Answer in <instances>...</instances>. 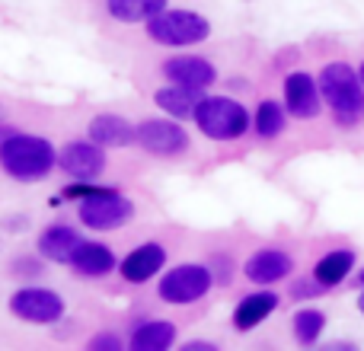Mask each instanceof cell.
Returning <instances> with one entry per match:
<instances>
[{"label":"cell","instance_id":"9","mask_svg":"<svg viewBox=\"0 0 364 351\" xmlns=\"http://www.w3.org/2000/svg\"><path fill=\"white\" fill-rule=\"evenodd\" d=\"M106 151L93 141H68L58 151V170L74 182H96L106 173Z\"/></svg>","mask_w":364,"mask_h":351},{"label":"cell","instance_id":"24","mask_svg":"<svg viewBox=\"0 0 364 351\" xmlns=\"http://www.w3.org/2000/svg\"><path fill=\"white\" fill-rule=\"evenodd\" d=\"M87 348L90 351H122L125 348V342H122L115 333H96L93 339L87 342Z\"/></svg>","mask_w":364,"mask_h":351},{"label":"cell","instance_id":"17","mask_svg":"<svg viewBox=\"0 0 364 351\" xmlns=\"http://www.w3.org/2000/svg\"><path fill=\"white\" fill-rule=\"evenodd\" d=\"M68 265L77 271V275L102 278V275H109V271L119 269V259H115V252L109 249L106 243H93V239H83V243L74 249V256H70Z\"/></svg>","mask_w":364,"mask_h":351},{"label":"cell","instance_id":"19","mask_svg":"<svg viewBox=\"0 0 364 351\" xmlns=\"http://www.w3.org/2000/svg\"><path fill=\"white\" fill-rule=\"evenodd\" d=\"M355 262H358V259H355L352 249H329L326 256L316 259V265H314V281L323 284L326 291H329V288H339V284L355 271Z\"/></svg>","mask_w":364,"mask_h":351},{"label":"cell","instance_id":"26","mask_svg":"<svg viewBox=\"0 0 364 351\" xmlns=\"http://www.w3.org/2000/svg\"><path fill=\"white\" fill-rule=\"evenodd\" d=\"M323 291H326V288H323V284H316V281H297L294 284V294L297 297H316V294H323Z\"/></svg>","mask_w":364,"mask_h":351},{"label":"cell","instance_id":"8","mask_svg":"<svg viewBox=\"0 0 364 351\" xmlns=\"http://www.w3.org/2000/svg\"><path fill=\"white\" fill-rule=\"evenodd\" d=\"M134 144H141L147 153H154V157H179V153L188 151L192 138H188L182 122L164 115V119L141 122L138 131H134Z\"/></svg>","mask_w":364,"mask_h":351},{"label":"cell","instance_id":"3","mask_svg":"<svg viewBox=\"0 0 364 351\" xmlns=\"http://www.w3.org/2000/svg\"><path fill=\"white\" fill-rule=\"evenodd\" d=\"M316 87H320L323 106L333 109V115L342 122V125H352L364 109V87L361 77L352 64L346 61H333L320 70L316 77Z\"/></svg>","mask_w":364,"mask_h":351},{"label":"cell","instance_id":"25","mask_svg":"<svg viewBox=\"0 0 364 351\" xmlns=\"http://www.w3.org/2000/svg\"><path fill=\"white\" fill-rule=\"evenodd\" d=\"M93 192H102V185H93V182H74V185H68V188H64V195H61V198L80 201V198H87V195H93Z\"/></svg>","mask_w":364,"mask_h":351},{"label":"cell","instance_id":"18","mask_svg":"<svg viewBox=\"0 0 364 351\" xmlns=\"http://www.w3.org/2000/svg\"><path fill=\"white\" fill-rule=\"evenodd\" d=\"M201 96L205 93H198V90L179 87V83H166V87H160L157 93H154V102H157V109L164 115H170V119L188 122L195 115V109H198Z\"/></svg>","mask_w":364,"mask_h":351},{"label":"cell","instance_id":"14","mask_svg":"<svg viewBox=\"0 0 364 351\" xmlns=\"http://www.w3.org/2000/svg\"><path fill=\"white\" fill-rule=\"evenodd\" d=\"M166 265V249L160 243H141L119 262V271L128 284H144L157 278V271Z\"/></svg>","mask_w":364,"mask_h":351},{"label":"cell","instance_id":"27","mask_svg":"<svg viewBox=\"0 0 364 351\" xmlns=\"http://www.w3.org/2000/svg\"><path fill=\"white\" fill-rule=\"evenodd\" d=\"M182 351H218L211 342H182Z\"/></svg>","mask_w":364,"mask_h":351},{"label":"cell","instance_id":"20","mask_svg":"<svg viewBox=\"0 0 364 351\" xmlns=\"http://www.w3.org/2000/svg\"><path fill=\"white\" fill-rule=\"evenodd\" d=\"M179 339L176 326L166 320H147L141 323L138 329L132 333V339H128V348L132 351H166L173 348Z\"/></svg>","mask_w":364,"mask_h":351},{"label":"cell","instance_id":"23","mask_svg":"<svg viewBox=\"0 0 364 351\" xmlns=\"http://www.w3.org/2000/svg\"><path fill=\"white\" fill-rule=\"evenodd\" d=\"M284 122H288V112H284V102H275V99H262L252 112V131L259 138L272 141L284 131Z\"/></svg>","mask_w":364,"mask_h":351},{"label":"cell","instance_id":"28","mask_svg":"<svg viewBox=\"0 0 364 351\" xmlns=\"http://www.w3.org/2000/svg\"><path fill=\"white\" fill-rule=\"evenodd\" d=\"M358 310H361V313H364V291H361V294H358Z\"/></svg>","mask_w":364,"mask_h":351},{"label":"cell","instance_id":"5","mask_svg":"<svg viewBox=\"0 0 364 351\" xmlns=\"http://www.w3.org/2000/svg\"><path fill=\"white\" fill-rule=\"evenodd\" d=\"M77 217H80V224L87 230L109 233L125 227L128 220H134V201L106 185L102 192H93L77 201Z\"/></svg>","mask_w":364,"mask_h":351},{"label":"cell","instance_id":"1","mask_svg":"<svg viewBox=\"0 0 364 351\" xmlns=\"http://www.w3.org/2000/svg\"><path fill=\"white\" fill-rule=\"evenodd\" d=\"M58 166V151L42 134L10 131L0 141V170L16 182H38Z\"/></svg>","mask_w":364,"mask_h":351},{"label":"cell","instance_id":"4","mask_svg":"<svg viewBox=\"0 0 364 351\" xmlns=\"http://www.w3.org/2000/svg\"><path fill=\"white\" fill-rule=\"evenodd\" d=\"M147 38L164 48H192L211 38V19L195 10H170L147 19Z\"/></svg>","mask_w":364,"mask_h":351},{"label":"cell","instance_id":"7","mask_svg":"<svg viewBox=\"0 0 364 351\" xmlns=\"http://www.w3.org/2000/svg\"><path fill=\"white\" fill-rule=\"evenodd\" d=\"M6 310L13 313V320L29 323V326H55V323L64 320L68 303H64V297L55 294V291L26 284V288H19L10 294Z\"/></svg>","mask_w":364,"mask_h":351},{"label":"cell","instance_id":"10","mask_svg":"<svg viewBox=\"0 0 364 351\" xmlns=\"http://www.w3.org/2000/svg\"><path fill=\"white\" fill-rule=\"evenodd\" d=\"M284 112L291 119H316L323 112V96L316 87V77H310L307 70H294L284 77Z\"/></svg>","mask_w":364,"mask_h":351},{"label":"cell","instance_id":"16","mask_svg":"<svg viewBox=\"0 0 364 351\" xmlns=\"http://www.w3.org/2000/svg\"><path fill=\"white\" fill-rule=\"evenodd\" d=\"M80 243H83L80 230H74L70 224H51L38 233V256L48 259V262L68 265Z\"/></svg>","mask_w":364,"mask_h":351},{"label":"cell","instance_id":"21","mask_svg":"<svg viewBox=\"0 0 364 351\" xmlns=\"http://www.w3.org/2000/svg\"><path fill=\"white\" fill-rule=\"evenodd\" d=\"M166 6H170V0H106V10L112 19H119V23H147V19H154L157 13H164Z\"/></svg>","mask_w":364,"mask_h":351},{"label":"cell","instance_id":"13","mask_svg":"<svg viewBox=\"0 0 364 351\" xmlns=\"http://www.w3.org/2000/svg\"><path fill=\"white\" fill-rule=\"evenodd\" d=\"M134 131H138V125H132L128 119H122L115 112L93 115L87 125V138L93 144H100L102 151H119V147L134 144Z\"/></svg>","mask_w":364,"mask_h":351},{"label":"cell","instance_id":"2","mask_svg":"<svg viewBox=\"0 0 364 351\" xmlns=\"http://www.w3.org/2000/svg\"><path fill=\"white\" fill-rule=\"evenodd\" d=\"M192 122L208 141H218V144L240 141L252 128L250 109L243 102H237L233 96H201Z\"/></svg>","mask_w":364,"mask_h":351},{"label":"cell","instance_id":"12","mask_svg":"<svg viewBox=\"0 0 364 351\" xmlns=\"http://www.w3.org/2000/svg\"><path fill=\"white\" fill-rule=\"evenodd\" d=\"M291 269H294V259L282 249H259L243 262L246 281L256 284V288H269V284L284 281L291 275Z\"/></svg>","mask_w":364,"mask_h":351},{"label":"cell","instance_id":"30","mask_svg":"<svg viewBox=\"0 0 364 351\" xmlns=\"http://www.w3.org/2000/svg\"><path fill=\"white\" fill-rule=\"evenodd\" d=\"M358 77H361V87H364V61H361V68H358Z\"/></svg>","mask_w":364,"mask_h":351},{"label":"cell","instance_id":"22","mask_svg":"<svg viewBox=\"0 0 364 351\" xmlns=\"http://www.w3.org/2000/svg\"><path fill=\"white\" fill-rule=\"evenodd\" d=\"M291 333H294V339H297V345L301 348L316 345V342L323 339V333H326V313L316 310V307H301L294 313Z\"/></svg>","mask_w":364,"mask_h":351},{"label":"cell","instance_id":"6","mask_svg":"<svg viewBox=\"0 0 364 351\" xmlns=\"http://www.w3.org/2000/svg\"><path fill=\"white\" fill-rule=\"evenodd\" d=\"M211 288H214L211 269L198 262H186L160 275L157 297L164 303H173V307H188V303H198L201 297H208Z\"/></svg>","mask_w":364,"mask_h":351},{"label":"cell","instance_id":"15","mask_svg":"<svg viewBox=\"0 0 364 351\" xmlns=\"http://www.w3.org/2000/svg\"><path fill=\"white\" fill-rule=\"evenodd\" d=\"M278 303H282V297H278L275 291H265V288L252 291V294H246L243 301L237 303V310H233V326H237L240 333L259 329L278 310Z\"/></svg>","mask_w":364,"mask_h":351},{"label":"cell","instance_id":"11","mask_svg":"<svg viewBox=\"0 0 364 351\" xmlns=\"http://www.w3.org/2000/svg\"><path fill=\"white\" fill-rule=\"evenodd\" d=\"M164 77H166V83H179V87L205 93L208 87L218 83V68L201 55H179L164 64Z\"/></svg>","mask_w":364,"mask_h":351},{"label":"cell","instance_id":"29","mask_svg":"<svg viewBox=\"0 0 364 351\" xmlns=\"http://www.w3.org/2000/svg\"><path fill=\"white\" fill-rule=\"evenodd\" d=\"M358 288H364V269L358 271Z\"/></svg>","mask_w":364,"mask_h":351}]
</instances>
